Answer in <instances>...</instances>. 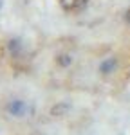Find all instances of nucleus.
<instances>
[{"label":"nucleus","instance_id":"1","mask_svg":"<svg viewBox=\"0 0 130 135\" xmlns=\"http://www.w3.org/2000/svg\"><path fill=\"white\" fill-rule=\"evenodd\" d=\"M89 4V0H60V6L65 13H80Z\"/></svg>","mask_w":130,"mask_h":135},{"label":"nucleus","instance_id":"2","mask_svg":"<svg viewBox=\"0 0 130 135\" xmlns=\"http://www.w3.org/2000/svg\"><path fill=\"white\" fill-rule=\"evenodd\" d=\"M25 110H27V106H25V103H24V101H20V99L9 101V103H7V106H6V112H7L9 115H15V117L24 115V114H25Z\"/></svg>","mask_w":130,"mask_h":135},{"label":"nucleus","instance_id":"3","mask_svg":"<svg viewBox=\"0 0 130 135\" xmlns=\"http://www.w3.org/2000/svg\"><path fill=\"white\" fill-rule=\"evenodd\" d=\"M116 69H118V60H116V58H108V60L99 63V72L105 74V76L112 74Z\"/></svg>","mask_w":130,"mask_h":135},{"label":"nucleus","instance_id":"4","mask_svg":"<svg viewBox=\"0 0 130 135\" xmlns=\"http://www.w3.org/2000/svg\"><path fill=\"white\" fill-rule=\"evenodd\" d=\"M71 110V104L69 103H58L51 108V115L54 117H62V115H67V112Z\"/></svg>","mask_w":130,"mask_h":135},{"label":"nucleus","instance_id":"5","mask_svg":"<svg viewBox=\"0 0 130 135\" xmlns=\"http://www.w3.org/2000/svg\"><path fill=\"white\" fill-rule=\"evenodd\" d=\"M56 63H58L60 67H69V65L72 63V56H69V54H60V56L56 58Z\"/></svg>","mask_w":130,"mask_h":135},{"label":"nucleus","instance_id":"6","mask_svg":"<svg viewBox=\"0 0 130 135\" xmlns=\"http://www.w3.org/2000/svg\"><path fill=\"white\" fill-rule=\"evenodd\" d=\"M9 49L11 51H16V49H18V40H11L9 42Z\"/></svg>","mask_w":130,"mask_h":135},{"label":"nucleus","instance_id":"7","mask_svg":"<svg viewBox=\"0 0 130 135\" xmlns=\"http://www.w3.org/2000/svg\"><path fill=\"white\" fill-rule=\"evenodd\" d=\"M125 18H127V22L130 23V7H128V11H127V15H125Z\"/></svg>","mask_w":130,"mask_h":135},{"label":"nucleus","instance_id":"8","mask_svg":"<svg viewBox=\"0 0 130 135\" xmlns=\"http://www.w3.org/2000/svg\"><path fill=\"white\" fill-rule=\"evenodd\" d=\"M0 7H2V0H0Z\"/></svg>","mask_w":130,"mask_h":135}]
</instances>
